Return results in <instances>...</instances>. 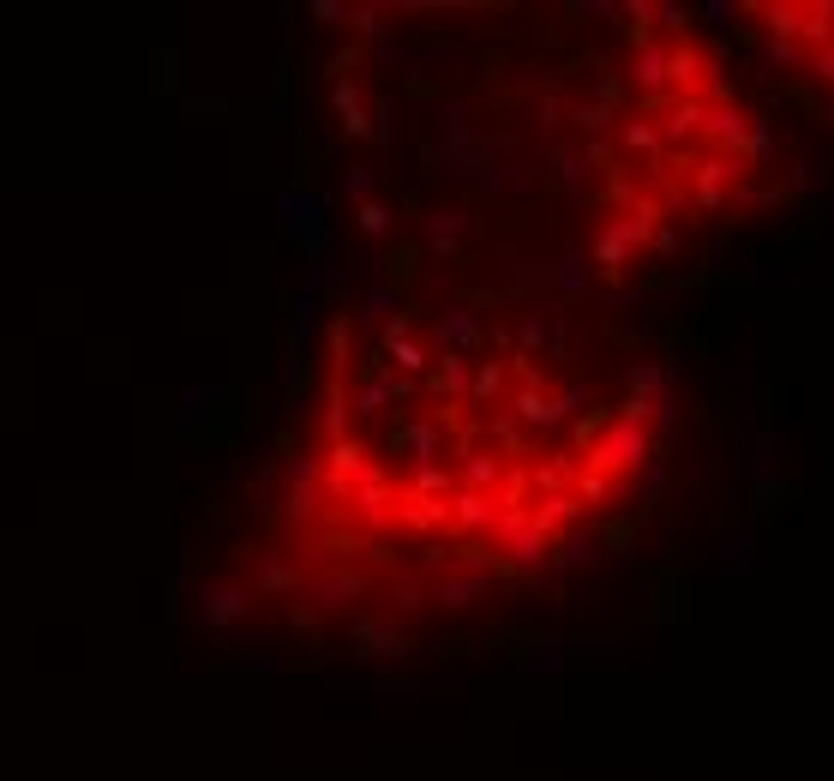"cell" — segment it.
I'll list each match as a JSON object with an SVG mask.
<instances>
[{
  "mask_svg": "<svg viewBox=\"0 0 834 781\" xmlns=\"http://www.w3.org/2000/svg\"><path fill=\"white\" fill-rule=\"evenodd\" d=\"M361 175L444 283L619 294L775 181L763 109L690 12H372L337 67Z\"/></svg>",
  "mask_w": 834,
  "mask_h": 781,
  "instance_id": "1",
  "label": "cell"
},
{
  "mask_svg": "<svg viewBox=\"0 0 834 781\" xmlns=\"http://www.w3.org/2000/svg\"><path fill=\"white\" fill-rule=\"evenodd\" d=\"M661 451L666 379L595 301L372 289L325 331L277 554L349 589L534 578L619 517Z\"/></svg>",
  "mask_w": 834,
  "mask_h": 781,
  "instance_id": "2",
  "label": "cell"
},
{
  "mask_svg": "<svg viewBox=\"0 0 834 781\" xmlns=\"http://www.w3.org/2000/svg\"><path fill=\"white\" fill-rule=\"evenodd\" d=\"M744 24L792 79L834 102V0H756Z\"/></svg>",
  "mask_w": 834,
  "mask_h": 781,
  "instance_id": "3",
  "label": "cell"
}]
</instances>
